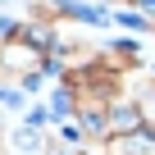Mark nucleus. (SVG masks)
I'll return each mask as SVG.
<instances>
[{
  "label": "nucleus",
  "mask_w": 155,
  "mask_h": 155,
  "mask_svg": "<svg viewBox=\"0 0 155 155\" xmlns=\"http://www.w3.org/2000/svg\"><path fill=\"white\" fill-rule=\"evenodd\" d=\"M96 150H101V155H155V119H146V123H137V128H128V132L105 137Z\"/></svg>",
  "instance_id": "1"
},
{
  "label": "nucleus",
  "mask_w": 155,
  "mask_h": 155,
  "mask_svg": "<svg viewBox=\"0 0 155 155\" xmlns=\"http://www.w3.org/2000/svg\"><path fill=\"white\" fill-rule=\"evenodd\" d=\"M101 59H105L114 73L132 78V73L141 68V46H137V41H114V46H101Z\"/></svg>",
  "instance_id": "2"
}]
</instances>
